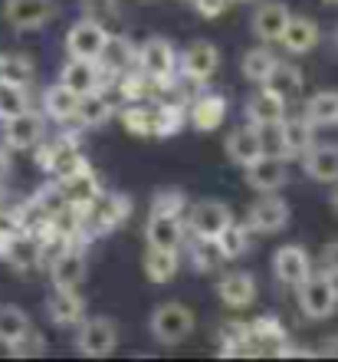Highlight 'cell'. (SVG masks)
Segmentation results:
<instances>
[{
  "mask_svg": "<svg viewBox=\"0 0 338 362\" xmlns=\"http://www.w3.org/2000/svg\"><path fill=\"white\" fill-rule=\"evenodd\" d=\"M132 214V198L119 194V191H99L83 211H79V224H83V238H105L119 230Z\"/></svg>",
  "mask_w": 338,
  "mask_h": 362,
  "instance_id": "cell-1",
  "label": "cell"
},
{
  "mask_svg": "<svg viewBox=\"0 0 338 362\" xmlns=\"http://www.w3.org/2000/svg\"><path fill=\"white\" fill-rule=\"evenodd\" d=\"M296 303H299L302 316L312 320V323H322V320H329L335 316L338 310V276L332 274H309L296 286Z\"/></svg>",
  "mask_w": 338,
  "mask_h": 362,
  "instance_id": "cell-2",
  "label": "cell"
},
{
  "mask_svg": "<svg viewBox=\"0 0 338 362\" xmlns=\"http://www.w3.org/2000/svg\"><path fill=\"white\" fill-rule=\"evenodd\" d=\"M194 310L184 303H161L155 306V313L148 320V329L155 336V343L161 346H178L194 333Z\"/></svg>",
  "mask_w": 338,
  "mask_h": 362,
  "instance_id": "cell-3",
  "label": "cell"
},
{
  "mask_svg": "<svg viewBox=\"0 0 338 362\" xmlns=\"http://www.w3.org/2000/svg\"><path fill=\"white\" fill-rule=\"evenodd\" d=\"M119 346V323L112 316H85L76 326V353L89 359H105Z\"/></svg>",
  "mask_w": 338,
  "mask_h": 362,
  "instance_id": "cell-4",
  "label": "cell"
},
{
  "mask_svg": "<svg viewBox=\"0 0 338 362\" xmlns=\"http://www.w3.org/2000/svg\"><path fill=\"white\" fill-rule=\"evenodd\" d=\"M37 165L47 175H53V181H63V178H69V175L89 168V162L83 158L76 139H69V135H63L56 142H40L37 145Z\"/></svg>",
  "mask_w": 338,
  "mask_h": 362,
  "instance_id": "cell-5",
  "label": "cell"
},
{
  "mask_svg": "<svg viewBox=\"0 0 338 362\" xmlns=\"http://www.w3.org/2000/svg\"><path fill=\"white\" fill-rule=\"evenodd\" d=\"M138 69L155 83V86H171L178 76V53L164 37H151L138 49Z\"/></svg>",
  "mask_w": 338,
  "mask_h": 362,
  "instance_id": "cell-6",
  "label": "cell"
},
{
  "mask_svg": "<svg viewBox=\"0 0 338 362\" xmlns=\"http://www.w3.org/2000/svg\"><path fill=\"white\" fill-rule=\"evenodd\" d=\"M217 69H220V49L214 43H207V40L191 43L178 57V76L184 83H191V86H204Z\"/></svg>",
  "mask_w": 338,
  "mask_h": 362,
  "instance_id": "cell-7",
  "label": "cell"
},
{
  "mask_svg": "<svg viewBox=\"0 0 338 362\" xmlns=\"http://www.w3.org/2000/svg\"><path fill=\"white\" fill-rule=\"evenodd\" d=\"M56 17V0H4V20L17 33H33Z\"/></svg>",
  "mask_w": 338,
  "mask_h": 362,
  "instance_id": "cell-8",
  "label": "cell"
},
{
  "mask_svg": "<svg viewBox=\"0 0 338 362\" xmlns=\"http://www.w3.org/2000/svg\"><path fill=\"white\" fill-rule=\"evenodd\" d=\"M109 40V30H105L102 20H92V17H83L79 23H73L66 33V53L76 59H95L102 57V47Z\"/></svg>",
  "mask_w": 338,
  "mask_h": 362,
  "instance_id": "cell-9",
  "label": "cell"
},
{
  "mask_svg": "<svg viewBox=\"0 0 338 362\" xmlns=\"http://www.w3.org/2000/svg\"><path fill=\"white\" fill-rule=\"evenodd\" d=\"M47 135V112H37V109H27V112L13 115V119H4V142L7 148H37Z\"/></svg>",
  "mask_w": 338,
  "mask_h": 362,
  "instance_id": "cell-10",
  "label": "cell"
},
{
  "mask_svg": "<svg viewBox=\"0 0 338 362\" xmlns=\"http://www.w3.org/2000/svg\"><path fill=\"white\" fill-rule=\"evenodd\" d=\"M89 274V257L83 244H66L49 257V280L53 286H79Z\"/></svg>",
  "mask_w": 338,
  "mask_h": 362,
  "instance_id": "cell-11",
  "label": "cell"
},
{
  "mask_svg": "<svg viewBox=\"0 0 338 362\" xmlns=\"http://www.w3.org/2000/svg\"><path fill=\"white\" fill-rule=\"evenodd\" d=\"M309 274H312V260L302 244H282L272 254V276H276L279 286H299Z\"/></svg>",
  "mask_w": 338,
  "mask_h": 362,
  "instance_id": "cell-12",
  "label": "cell"
},
{
  "mask_svg": "<svg viewBox=\"0 0 338 362\" xmlns=\"http://www.w3.org/2000/svg\"><path fill=\"white\" fill-rule=\"evenodd\" d=\"M243 172H246V185L253 191H260V194H276L289 181L286 158H279V155H260L256 162L246 165Z\"/></svg>",
  "mask_w": 338,
  "mask_h": 362,
  "instance_id": "cell-13",
  "label": "cell"
},
{
  "mask_svg": "<svg viewBox=\"0 0 338 362\" xmlns=\"http://www.w3.org/2000/svg\"><path fill=\"white\" fill-rule=\"evenodd\" d=\"M230 221H234V214H230V208H227L224 201H198V204L188 211L184 228H188L194 238L214 240Z\"/></svg>",
  "mask_w": 338,
  "mask_h": 362,
  "instance_id": "cell-14",
  "label": "cell"
},
{
  "mask_svg": "<svg viewBox=\"0 0 338 362\" xmlns=\"http://www.w3.org/2000/svg\"><path fill=\"white\" fill-rule=\"evenodd\" d=\"M289 218H292L289 204H286L279 194H266V198H260L253 208H250L246 224H250L253 234H276V230H286Z\"/></svg>",
  "mask_w": 338,
  "mask_h": 362,
  "instance_id": "cell-15",
  "label": "cell"
},
{
  "mask_svg": "<svg viewBox=\"0 0 338 362\" xmlns=\"http://www.w3.org/2000/svg\"><path fill=\"white\" fill-rule=\"evenodd\" d=\"M47 316L56 326H79L85 320V296L79 286H53V296L47 300Z\"/></svg>",
  "mask_w": 338,
  "mask_h": 362,
  "instance_id": "cell-16",
  "label": "cell"
},
{
  "mask_svg": "<svg viewBox=\"0 0 338 362\" xmlns=\"http://www.w3.org/2000/svg\"><path fill=\"white\" fill-rule=\"evenodd\" d=\"M319 37H322V30L315 20L302 17V13H292L286 30H282V37L276 40V43H279L289 57H306V53H312V49L319 47Z\"/></svg>",
  "mask_w": 338,
  "mask_h": 362,
  "instance_id": "cell-17",
  "label": "cell"
},
{
  "mask_svg": "<svg viewBox=\"0 0 338 362\" xmlns=\"http://www.w3.org/2000/svg\"><path fill=\"white\" fill-rule=\"evenodd\" d=\"M256 293H260L256 290V276L250 270H234V274H224L217 280V296L230 310H246L256 300Z\"/></svg>",
  "mask_w": 338,
  "mask_h": 362,
  "instance_id": "cell-18",
  "label": "cell"
},
{
  "mask_svg": "<svg viewBox=\"0 0 338 362\" xmlns=\"http://www.w3.org/2000/svg\"><path fill=\"white\" fill-rule=\"evenodd\" d=\"M227 112H230V103H227V95L220 93H204L198 95L188 109V122L198 129V132H214L220 125L227 122Z\"/></svg>",
  "mask_w": 338,
  "mask_h": 362,
  "instance_id": "cell-19",
  "label": "cell"
},
{
  "mask_svg": "<svg viewBox=\"0 0 338 362\" xmlns=\"http://www.w3.org/2000/svg\"><path fill=\"white\" fill-rule=\"evenodd\" d=\"M59 83L69 86L76 95H85V93H95V89H105L102 86V66L95 59H76L69 57L59 69Z\"/></svg>",
  "mask_w": 338,
  "mask_h": 362,
  "instance_id": "cell-20",
  "label": "cell"
},
{
  "mask_svg": "<svg viewBox=\"0 0 338 362\" xmlns=\"http://www.w3.org/2000/svg\"><path fill=\"white\" fill-rule=\"evenodd\" d=\"M315 145V125L302 115H286L282 119V158L292 162V158H302Z\"/></svg>",
  "mask_w": 338,
  "mask_h": 362,
  "instance_id": "cell-21",
  "label": "cell"
},
{
  "mask_svg": "<svg viewBox=\"0 0 338 362\" xmlns=\"http://www.w3.org/2000/svg\"><path fill=\"white\" fill-rule=\"evenodd\" d=\"M289 7L282 4V0H263L260 7L253 10V33L260 40H266V43H276V40L282 37V30H286V23H289Z\"/></svg>",
  "mask_w": 338,
  "mask_h": 362,
  "instance_id": "cell-22",
  "label": "cell"
},
{
  "mask_svg": "<svg viewBox=\"0 0 338 362\" xmlns=\"http://www.w3.org/2000/svg\"><path fill=\"white\" fill-rule=\"evenodd\" d=\"M99 66H102V76H122V73L138 66V49L132 47V40L109 33V40H105V47H102V57H99Z\"/></svg>",
  "mask_w": 338,
  "mask_h": 362,
  "instance_id": "cell-23",
  "label": "cell"
},
{
  "mask_svg": "<svg viewBox=\"0 0 338 362\" xmlns=\"http://www.w3.org/2000/svg\"><path fill=\"white\" fill-rule=\"evenodd\" d=\"M302 168H306V175H309L312 181H319V185L338 181V145L315 142L309 152L302 155Z\"/></svg>",
  "mask_w": 338,
  "mask_h": 362,
  "instance_id": "cell-24",
  "label": "cell"
},
{
  "mask_svg": "<svg viewBox=\"0 0 338 362\" xmlns=\"http://www.w3.org/2000/svg\"><path fill=\"white\" fill-rule=\"evenodd\" d=\"M145 238H148V244H155V247H178L181 250V244H184V218L151 211Z\"/></svg>",
  "mask_w": 338,
  "mask_h": 362,
  "instance_id": "cell-25",
  "label": "cell"
},
{
  "mask_svg": "<svg viewBox=\"0 0 338 362\" xmlns=\"http://www.w3.org/2000/svg\"><path fill=\"white\" fill-rule=\"evenodd\" d=\"M227 155H230V162H236L240 168H246L250 162H256L260 155H263V142H260V129L253 122L240 125L230 132L227 139Z\"/></svg>",
  "mask_w": 338,
  "mask_h": 362,
  "instance_id": "cell-26",
  "label": "cell"
},
{
  "mask_svg": "<svg viewBox=\"0 0 338 362\" xmlns=\"http://www.w3.org/2000/svg\"><path fill=\"white\" fill-rule=\"evenodd\" d=\"M59 188H63V194H66V204L73 211H83L89 201L102 191V181H99V175L92 172V165L89 168H83V172L69 175V178L59 181Z\"/></svg>",
  "mask_w": 338,
  "mask_h": 362,
  "instance_id": "cell-27",
  "label": "cell"
},
{
  "mask_svg": "<svg viewBox=\"0 0 338 362\" xmlns=\"http://www.w3.org/2000/svg\"><path fill=\"white\" fill-rule=\"evenodd\" d=\"M286 99H279L276 93H270V89L260 86V93H253L250 99H246V122L253 125H270V122H282L286 119Z\"/></svg>",
  "mask_w": 338,
  "mask_h": 362,
  "instance_id": "cell-28",
  "label": "cell"
},
{
  "mask_svg": "<svg viewBox=\"0 0 338 362\" xmlns=\"http://www.w3.org/2000/svg\"><path fill=\"white\" fill-rule=\"evenodd\" d=\"M302 86H306V76H302V69L296 63H276L270 69V76L263 79V89L276 93L279 99L292 103L296 95H302Z\"/></svg>",
  "mask_w": 338,
  "mask_h": 362,
  "instance_id": "cell-29",
  "label": "cell"
},
{
  "mask_svg": "<svg viewBox=\"0 0 338 362\" xmlns=\"http://www.w3.org/2000/svg\"><path fill=\"white\" fill-rule=\"evenodd\" d=\"M141 264H145V276H148L151 284H168L181 267V254H178V247H155V244H148Z\"/></svg>",
  "mask_w": 338,
  "mask_h": 362,
  "instance_id": "cell-30",
  "label": "cell"
},
{
  "mask_svg": "<svg viewBox=\"0 0 338 362\" xmlns=\"http://www.w3.org/2000/svg\"><path fill=\"white\" fill-rule=\"evenodd\" d=\"M115 112V103L105 95V89H95V93L79 95V109H76V122L83 129H95V125H105Z\"/></svg>",
  "mask_w": 338,
  "mask_h": 362,
  "instance_id": "cell-31",
  "label": "cell"
},
{
  "mask_svg": "<svg viewBox=\"0 0 338 362\" xmlns=\"http://www.w3.org/2000/svg\"><path fill=\"white\" fill-rule=\"evenodd\" d=\"M10 264V267H17V270H33L43 264V247H40V238L37 234H30V230H20L17 238L10 240V247H7V257H4Z\"/></svg>",
  "mask_w": 338,
  "mask_h": 362,
  "instance_id": "cell-32",
  "label": "cell"
},
{
  "mask_svg": "<svg viewBox=\"0 0 338 362\" xmlns=\"http://www.w3.org/2000/svg\"><path fill=\"white\" fill-rule=\"evenodd\" d=\"M214 240L220 247V254H224V260H240L250 250V244H253V230H250L246 221H230Z\"/></svg>",
  "mask_w": 338,
  "mask_h": 362,
  "instance_id": "cell-33",
  "label": "cell"
},
{
  "mask_svg": "<svg viewBox=\"0 0 338 362\" xmlns=\"http://www.w3.org/2000/svg\"><path fill=\"white\" fill-rule=\"evenodd\" d=\"M76 109H79V95L69 86H63V83H56V86H49L47 93H43V112H47L53 122H73Z\"/></svg>",
  "mask_w": 338,
  "mask_h": 362,
  "instance_id": "cell-34",
  "label": "cell"
},
{
  "mask_svg": "<svg viewBox=\"0 0 338 362\" xmlns=\"http://www.w3.org/2000/svg\"><path fill=\"white\" fill-rule=\"evenodd\" d=\"M306 119H309L315 129H325V125H338V93L335 89H322L309 99L306 105Z\"/></svg>",
  "mask_w": 338,
  "mask_h": 362,
  "instance_id": "cell-35",
  "label": "cell"
},
{
  "mask_svg": "<svg viewBox=\"0 0 338 362\" xmlns=\"http://www.w3.org/2000/svg\"><path fill=\"white\" fill-rule=\"evenodd\" d=\"M188 122V109L178 103H161L155 105V132L158 139H171V135H178Z\"/></svg>",
  "mask_w": 338,
  "mask_h": 362,
  "instance_id": "cell-36",
  "label": "cell"
},
{
  "mask_svg": "<svg viewBox=\"0 0 338 362\" xmlns=\"http://www.w3.org/2000/svg\"><path fill=\"white\" fill-rule=\"evenodd\" d=\"M0 83L30 86L33 83V59L23 57V53H4L0 57Z\"/></svg>",
  "mask_w": 338,
  "mask_h": 362,
  "instance_id": "cell-37",
  "label": "cell"
},
{
  "mask_svg": "<svg viewBox=\"0 0 338 362\" xmlns=\"http://www.w3.org/2000/svg\"><path fill=\"white\" fill-rule=\"evenodd\" d=\"M30 316L20 310V306H10V303H4L0 306V346L7 349L10 343H17L20 336L30 329Z\"/></svg>",
  "mask_w": 338,
  "mask_h": 362,
  "instance_id": "cell-38",
  "label": "cell"
},
{
  "mask_svg": "<svg viewBox=\"0 0 338 362\" xmlns=\"http://www.w3.org/2000/svg\"><path fill=\"white\" fill-rule=\"evenodd\" d=\"M279 59L272 57L266 47H253V49H246L243 59H240V69H243V76L250 79V83H256V86H263V79L270 76V69L276 66Z\"/></svg>",
  "mask_w": 338,
  "mask_h": 362,
  "instance_id": "cell-39",
  "label": "cell"
},
{
  "mask_svg": "<svg viewBox=\"0 0 338 362\" xmlns=\"http://www.w3.org/2000/svg\"><path fill=\"white\" fill-rule=\"evenodd\" d=\"M151 89H155V83H151V79L145 76L138 66L119 76V95H122L125 105H128V103H145V99L151 95Z\"/></svg>",
  "mask_w": 338,
  "mask_h": 362,
  "instance_id": "cell-40",
  "label": "cell"
},
{
  "mask_svg": "<svg viewBox=\"0 0 338 362\" xmlns=\"http://www.w3.org/2000/svg\"><path fill=\"white\" fill-rule=\"evenodd\" d=\"M122 125L132 135H141V139H145V135L155 132V109L145 103H128L122 109Z\"/></svg>",
  "mask_w": 338,
  "mask_h": 362,
  "instance_id": "cell-41",
  "label": "cell"
},
{
  "mask_svg": "<svg viewBox=\"0 0 338 362\" xmlns=\"http://www.w3.org/2000/svg\"><path fill=\"white\" fill-rule=\"evenodd\" d=\"M191 260H194V270H200V274H214V270L224 264V254H220V247H217V240L194 238V244H191Z\"/></svg>",
  "mask_w": 338,
  "mask_h": 362,
  "instance_id": "cell-42",
  "label": "cell"
},
{
  "mask_svg": "<svg viewBox=\"0 0 338 362\" xmlns=\"http://www.w3.org/2000/svg\"><path fill=\"white\" fill-rule=\"evenodd\" d=\"M30 109V95L27 86H13V83H0V122L13 119V115L27 112Z\"/></svg>",
  "mask_w": 338,
  "mask_h": 362,
  "instance_id": "cell-43",
  "label": "cell"
},
{
  "mask_svg": "<svg viewBox=\"0 0 338 362\" xmlns=\"http://www.w3.org/2000/svg\"><path fill=\"white\" fill-rule=\"evenodd\" d=\"M7 353L13 356V359H40V356H47V336L37 333V329L30 326L17 343L7 346Z\"/></svg>",
  "mask_w": 338,
  "mask_h": 362,
  "instance_id": "cell-44",
  "label": "cell"
},
{
  "mask_svg": "<svg viewBox=\"0 0 338 362\" xmlns=\"http://www.w3.org/2000/svg\"><path fill=\"white\" fill-rule=\"evenodd\" d=\"M151 211L184 218V211H188V198H184V191H178V188H161L158 194H155V201H151Z\"/></svg>",
  "mask_w": 338,
  "mask_h": 362,
  "instance_id": "cell-45",
  "label": "cell"
},
{
  "mask_svg": "<svg viewBox=\"0 0 338 362\" xmlns=\"http://www.w3.org/2000/svg\"><path fill=\"white\" fill-rule=\"evenodd\" d=\"M83 13L92 20H115L119 17V4L115 0H83Z\"/></svg>",
  "mask_w": 338,
  "mask_h": 362,
  "instance_id": "cell-46",
  "label": "cell"
},
{
  "mask_svg": "<svg viewBox=\"0 0 338 362\" xmlns=\"http://www.w3.org/2000/svg\"><path fill=\"white\" fill-rule=\"evenodd\" d=\"M191 4L198 7V13H200V17H207V20H217V17H220V13H224V10H227V4H230V0H191Z\"/></svg>",
  "mask_w": 338,
  "mask_h": 362,
  "instance_id": "cell-47",
  "label": "cell"
},
{
  "mask_svg": "<svg viewBox=\"0 0 338 362\" xmlns=\"http://www.w3.org/2000/svg\"><path fill=\"white\" fill-rule=\"evenodd\" d=\"M322 270L332 274V276H338V240H332V244L322 247Z\"/></svg>",
  "mask_w": 338,
  "mask_h": 362,
  "instance_id": "cell-48",
  "label": "cell"
},
{
  "mask_svg": "<svg viewBox=\"0 0 338 362\" xmlns=\"http://www.w3.org/2000/svg\"><path fill=\"white\" fill-rule=\"evenodd\" d=\"M319 356H325V359H338V336H329V339L319 346Z\"/></svg>",
  "mask_w": 338,
  "mask_h": 362,
  "instance_id": "cell-49",
  "label": "cell"
},
{
  "mask_svg": "<svg viewBox=\"0 0 338 362\" xmlns=\"http://www.w3.org/2000/svg\"><path fill=\"white\" fill-rule=\"evenodd\" d=\"M7 175H10V155L0 148V181L7 178Z\"/></svg>",
  "mask_w": 338,
  "mask_h": 362,
  "instance_id": "cell-50",
  "label": "cell"
},
{
  "mask_svg": "<svg viewBox=\"0 0 338 362\" xmlns=\"http://www.w3.org/2000/svg\"><path fill=\"white\" fill-rule=\"evenodd\" d=\"M329 201H332V208L338 211V181H332V198Z\"/></svg>",
  "mask_w": 338,
  "mask_h": 362,
  "instance_id": "cell-51",
  "label": "cell"
},
{
  "mask_svg": "<svg viewBox=\"0 0 338 362\" xmlns=\"http://www.w3.org/2000/svg\"><path fill=\"white\" fill-rule=\"evenodd\" d=\"M335 49H338V27H335Z\"/></svg>",
  "mask_w": 338,
  "mask_h": 362,
  "instance_id": "cell-52",
  "label": "cell"
},
{
  "mask_svg": "<svg viewBox=\"0 0 338 362\" xmlns=\"http://www.w3.org/2000/svg\"><path fill=\"white\" fill-rule=\"evenodd\" d=\"M322 4H338V0H322Z\"/></svg>",
  "mask_w": 338,
  "mask_h": 362,
  "instance_id": "cell-53",
  "label": "cell"
}]
</instances>
